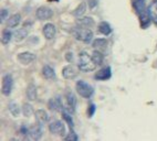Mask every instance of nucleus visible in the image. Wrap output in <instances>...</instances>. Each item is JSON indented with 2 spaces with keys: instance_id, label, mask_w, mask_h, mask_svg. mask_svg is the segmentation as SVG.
Returning <instances> with one entry per match:
<instances>
[{
  "instance_id": "obj_28",
  "label": "nucleus",
  "mask_w": 157,
  "mask_h": 141,
  "mask_svg": "<svg viewBox=\"0 0 157 141\" xmlns=\"http://www.w3.org/2000/svg\"><path fill=\"white\" fill-rule=\"evenodd\" d=\"M62 117H63V119L67 122V125H69L70 128L72 129L73 128V119H72V116H71L70 111L67 113V110H62Z\"/></svg>"
},
{
  "instance_id": "obj_17",
  "label": "nucleus",
  "mask_w": 157,
  "mask_h": 141,
  "mask_svg": "<svg viewBox=\"0 0 157 141\" xmlns=\"http://www.w3.org/2000/svg\"><path fill=\"white\" fill-rule=\"evenodd\" d=\"M13 35H14V41H16V42H21V41H23L25 38L28 37V30L25 28H21L14 32Z\"/></svg>"
},
{
  "instance_id": "obj_8",
  "label": "nucleus",
  "mask_w": 157,
  "mask_h": 141,
  "mask_svg": "<svg viewBox=\"0 0 157 141\" xmlns=\"http://www.w3.org/2000/svg\"><path fill=\"white\" fill-rule=\"evenodd\" d=\"M78 75V70L73 65H67L62 68V76L67 79H72L76 77Z\"/></svg>"
},
{
  "instance_id": "obj_1",
  "label": "nucleus",
  "mask_w": 157,
  "mask_h": 141,
  "mask_svg": "<svg viewBox=\"0 0 157 141\" xmlns=\"http://www.w3.org/2000/svg\"><path fill=\"white\" fill-rule=\"evenodd\" d=\"M133 6H134L135 12L137 13L138 18L140 20V24L143 28L148 27L151 23V16H149L148 9L146 8L145 0H133Z\"/></svg>"
},
{
  "instance_id": "obj_21",
  "label": "nucleus",
  "mask_w": 157,
  "mask_h": 141,
  "mask_svg": "<svg viewBox=\"0 0 157 141\" xmlns=\"http://www.w3.org/2000/svg\"><path fill=\"white\" fill-rule=\"evenodd\" d=\"M42 74L43 76L45 77V78L48 79H51V78H54L56 77V73H54V70L51 66H49V65H44L42 68Z\"/></svg>"
},
{
  "instance_id": "obj_12",
  "label": "nucleus",
  "mask_w": 157,
  "mask_h": 141,
  "mask_svg": "<svg viewBox=\"0 0 157 141\" xmlns=\"http://www.w3.org/2000/svg\"><path fill=\"white\" fill-rule=\"evenodd\" d=\"M48 107L50 108L52 111H62L63 110V106H62L61 99L60 98H51L48 102Z\"/></svg>"
},
{
  "instance_id": "obj_15",
  "label": "nucleus",
  "mask_w": 157,
  "mask_h": 141,
  "mask_svg": "<svg viewBox=\"0 0 157 141\" xmlns=\"http://www.w3.org/2000/svg\"><path fill=\"white\" fill-rule=\"evenodd\" d=\"M148 12L151 16V21L157 26V0H154L151 3V6L148 7Z\"/></svg>"
},
{
  "instance_id": "obj_3",
  "label": "nucleus",
  "mask_w": 157,
  "mask_h": 141,
  "mask_svg": "<svg viewBox=\"0 0 157 141\" xmlns=\"http://www.w3.org/2000/svg\"><path fill=\"white\" fill-rule=\"evenodd\" d=\"M72 34L76 40L85 43H90V41L93 38V32L91 31L90 29L85 28V27H75V28H73Z\"/></svg>"
},
{
  "instance_id": "obj_27",
  "label": "nucleus",
  "mask_w": 157,
  "mask_h": 141,
  "mask_svg": "<svg viewBox=\"0 0 157 141\" xmlns=\"http://www.w3.org/2000/svg\"><path fill=\"white\" fill-rule=\"evenodd\" d=\"M9 110H10V113L13 117H18L20 115V106L17 104L16 102H11L9 104Z\"/></svg>"
},
{
  "instance_id": "obj_32",
  "label": "nucleus",
  "mask_w": 157,
  "mask_h": 141,
  "mask_svg": "<svg viewBox=\"0 0 157 141\" xmlns=\"http://www.w3.org/2000/svg\"><path fill=\"white\" fill-rule=\"evenodd\" d=\"M87 113H89L90 117H92V116L94 115V113H95V105L91 104L90 106H89V111H87Z\"/></svg>"
},
{
  "instance_id": "obj_14",
  "label": "nucleus",
  "mask_w": 157,
  "mask_h": 141,
  "mask_svg": "<svg viewBox=\"0 0 157 141\" xmlns=\"http://www.w3.org/2000/svg\"><path fill=\"white\" fill-rule=\"evenodd\" d=\"M36 120H38V122H39V124H45V122L49 121L50 117H49L48 113H47L45 110L38 109L36 111Z\"/></svg>"
},
{
  "instance_id": "obj_34",
  "label": "nucleus",
  "mask_w": 157,
  "mask_h": 141,
  "mask_svg": "<svg viewBox=\"0 0 157 141\" xmlns=\"http://www.w3.org/2000/svg\"><path fill=\"white\" fill-rule=\"evenodd\" d=\"M73 59V55H72V53H70V52H69V53H67V61H69V62H70L71 60Z\"/></svg>"
},
{
  "instance_id": "obj_20",
  "label": "nucleus",
  "mask_w": 157,
  "mask_h": 141,
  "mask_svg": "<svg viewBox=\"0 0 157 141\" xmlns=\"http://www.w3.org/2000/svg\"><path fill=\"white\" fill-rule=\"evenodd\" d=\"M98 31L101 32L104 35H109L112 33V28L109 26V23L106 21H102L100 24H98Z\"/></svg>"
},
{
  "instance_id": "obj_19",
  "label": "nucleus",
  "mask_w": 157,
  "mask_h": 141,
  "mask_svg": "<svg viewBox=\"0 0 157 141\" xmlns=\"http://www.w3.org/2000/svg\"><path fill=\"white\" fill-rule=\"evenodd\" d=\"M67 103L69 108H70V113H73L74 108L76 106V98H75V95L73 93H71V92L67 94Z\"/></svg>"
},
{
  "instance_id": "obj_24",
  "label": "nucleus",
  "mask_w": 157,
  "mask_h": 141,
  "mask_svg": "<svg viewBox=\"0 0 157 141\" xmlns=\"http://www.w3.org/2000/svg\"><path fill=\"white\" fill-rule=\"evenodd\" d=\"M85 11H86V3H85V2H81L78 6V8H76L74 11H73V14H74L75 17H78V18H81L82 16L85 13Z\"/></svg>"
},
{
  "instance_id": "obj_25",
  "label": "nucleus",
  "mask_w": 157,
  "mask_h": 141,
  "mask_svg": "<svg viewBox=\"0 0 157 141\" xmlns=\"http://www.w3.org/2000/svg\"><path fill=\"white\" fill-rule=\"evenodd\" d=\"M107 41L105 39H96L93 41L92 46L94 49H98V50H103V49L106 48Z\"/></svg>"
},
{
  "instance_id": "obj_31",
  "label": "nucleus",
  "mask_w": 157,
  "mask_h": 141,
  "mask_svg": "<svg viewBox=\"0 0 157 141\" xmlns=\"http://www.w3.org/2000/svg\"><path fill=\"white\" fill-rule=\"evenodd\" d=\"M65 140L67 141H69V140H72V141H76L78 140V136H76V133L75 132H73V131H71L70 133H69V136H67V137H65Z\"/></svg>"
},
{
  "instance_id": "obj_13",
  "label": "nucleus",
  "mask_w": 157,
  "mask_h": 141,
  "mask_svg": "<svg viewBox=\"0 0 157 141\" xmlns=\"http://www.w3.org/2000/svg\"><path fill=\"white\" fill-rule=\"evenodd\" d=\"M41 125L42 124H39V125H36L33 126L32 128L29 129V136H31V139H33V140H39L41 138V136H42V129H41Z\"/></svg>"
},
{
  "instance_id": "obj_4",
  "label": "nucleus",
  "mask_w": 157,
  "mask_h": 141,
  "mask_svg": "<svg viewBox=\"0 0 157 141\" xmlns=\"http://www.w3.org/2000/svg\"><path fill=\"white\" fill-rule=\"evenodd\" d=\"M75 89L78 94L83 98H91L94 93V89L90 84H87L84 81H78L75 85Z\"/></svg>"
},
{
  "instance_id": "obj_22",
  "label": "nucleus",
  "mask_w": 157,
  "mask_h": 141,
  "mask_svg": "<svg viewBox=\"0 0 157 141\" xmlns=\"http://www.w3.org/2000/svg\"><path fill=\"white\" fill-rule=\"evenodd\" d=\"M92 60L94 61V63H95L96 65H101L102 63H103V60H104V56L103 54H102V52L100 51V50H95V51H93L92 53Z\"/></svg>"
},
{
  "instance_id": "obj_5",
  "label": "nucleus",
  "mask_w": 157,
  "mask_h": 141,
  "mask_svg": "<svg viewBox=\"0 0 157 141\" xmlns=\"http://www.w3.org/2000/svg\"><path fill=\"white\" fill-rule=\"evenodd\" d=\"M12 86H13V79L10 74H6L2 79V94L5 96H9L11 94Z\"/></svg>"
},
{
  "instance_id": "obj_7",
  "label": "nucleus",
  "mask_w": 157,
  "mask_h": 141,
  "mask_svg": "<svg viewBox=\"0 0 157 141\" xmlns=\"http://www.w3.org/2000/svg\"><path fill=\"white\" fill-rule=\"evenodd\" d=\"M36 16L39 20H48L53 16V11L48 7H40L36 9Z\"/></svg>"
},
{
  "instance_id": "obj_18",
  "label": "nucleus",
  "mask_w": 157,
  "mask_h": 141,
  "mask_svg": "<svg viewBox=\"0 0 157 141\" xmlns=\"http://www.w3.org/2000/svg\"><path fill=\"white\" fill-rule=\"evenodd\" d=\"M38 96V92H36V86L34 84L28 85L27 87V97L29 100H36Z\"/></svg>"
},
{
  "instance_id": "obj_29",
  "label": "nucleus",
  "mask_w": 157,
  "mask_h": 141,
  "mask_svg": "<svg viewBox=\"0 0 157 141\" xmlns=\"http://www.w3.org/2000/svg\"><path fill=\"white\" fill-rule=\"evenodd\" d=\"M22 114L25 117H30L33 114V108L30 104H25L22 106Z\"/></svg>"
},
{
  "instance_id": "obj_30",
  "label": "nucleus",
  "mask_w": 157,
  "mask_h": 141,
  "mask_svg": "<svg viewBox=\"0 0 157 141\" xmlns=\"http://www.w3.org/2000/svg\"><path fill=\"white\" fill-rule=\"evenodd\" d=\"M8 10L7 9H2L1 10V13H0V22L1 23H3L5 22V20L8 18Z\"/></svg>"
},
{
  "instance_id": "obj_9",
  "label": "nucleus",
  "mask_w": 157,
  "mask_h": 141,
  "mask_svg": "<svg viewBox=\"0 0 157 141\" xmlns=\"http://www.w3.org/2000/svg\"><path fill=\"white\" fill-rule=\"evenodd\" d=\"M18 60H19V62L21 64L28 65L36 60V55L33 53H31V52H22V53H20L18 55Z\"/></svg>"
},
{
  "instance_id": "obj_2",
  "label": "nucleus",
  "mask_w": 157,
  "mask_h": 141,
  "mask_svg": "<svg viewBox=\"0 0 157 141\" xmlns=\"http://www.w3.org/2000/svg\"><path fill=\"white\" fill-rule=\"evenodd\" d=\"M78 68L82 72H93L96 68V64L94 63V61L92 60V56H90L85 51H82L78 54Z\"/></svg>"
},
{
  "instance_id": "obj_33",
  "label": "nucleus",
  "mask_w": 157,
  "mask_h": 141,
  "mask_svg": "<svg viewBox=\"0 0 157 141\" xmlns=\"http://www.w3.org/2000/svg\"><path fill=\"white\" fill-rule=\"evenodd\" d=\"M98 5V0H89V7L90 8H94Z\"/></svg>"
},
{
  "instance_id": "obj_10",
  "label": "nucleus",
  "mask_w": 157,
  "mask_h": 141,
  "mask_svg": "<svg viewBox=\"0 0 157 141\" xmlns=\"http://www.w3.org/2000/svg\"><path fill=\"white\" fill-rule=\"evenodd\" d=\"M56 29L54 27V24H52V23H47L43 27V34H44L45 39L52 40L56 37Z\"/></svg>"
},
{
  "instance_id": "obj_6",
  "label": "nucleus",
  "mask_w": 157,
  "mask_h": 141,
  "mask_svg": "<svg viewBox=\"0 0 157 141\" xmlns=\"http://www.w3.org/2000/svg\"><path fill=\"white\" fill-rule=\"evenodd\" d=\"M49 130H50L51 133L53 135H60V136H64L65 135V126L64 124L60 120H56V121L51 122L49 125Z\"/></svg>"
},
{
  "instance_id": "obj_11",
  "label": "nucleus",
  "mask_w": 157,
  "mask_h": 141,
  "mask_svg": "<svg viewBox=\"0 0 157 141\" xmlns=\"http://www.w3.org/2000/svg\"><path fill=\"white\" fill-rule=\"evenodd\" d=\"M112 73H111V67L109 66H106V67H103L102 70H100L98 73L95 74V78L98 79V81H106L111 77Z\"/></svg>"
},
{
  "instance_id": "obj_23",
  "label": "nucleus",
  "mask_w": 157,
  "mask_h": 141,
  "mask_svg": "<svg viewBox=\"0 0 157 141\" xmlns=\"http://www.w3.org/2000/svg\"><path fill=\"white\" fill-rule=\"evenodd\" d=\"M78 23L81 24V27H85V28H89V27L94 26V20L91 17H84L81 19H78Z\"/></svg>"
},
{
  "instance_id": "obj_26",
  "label": "nucleus",
  "mask_w": 157,
  "mask_h": 141,
  "mask_svg": "<svg viewBox=\"0 0 157 141\" xmlns=\"http://www.w3.org/2000/svg\"><path fill=\"white\" fill-rule=\"evenodd\" d=\"M11 38H12V33L11 31L9 30V29H5L2 31V35H1V42L2 44H8L10 41H11Z\"/></svg>"
},
{
  "instance_id": "obj_16",
  "label": "nucleus",
  "mask_w": 157,
  "mask_h": 141,
  "mask_svg": "<svg viewBox=\"0 0 157 141\" xmlns=\"http://www.w3.org/2000/svg\"><path fill=\"white\" fill-rule=\"evenodd\" d=\"M20 22H21V16L19 13H16L12 14L11 17L8 19L7 26H8V28H16V27L19 26Z\"/></svg>"
}]
</instances>
